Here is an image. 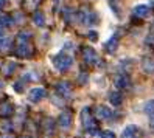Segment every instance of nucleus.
<instances>
[{
  "label": "nucleus",
  "instance_id": "nucleus-1",
  "mask_svg": "<svg viewBox=\"0 0 154 138\" xmlns=\"http://www.w3.org/2000/svg\"><path fill=\"white\" fill-rule=\"evenodd\" d=\"M81 124H83V127L89 132V135H94L97 132V126L94 124V119H92V115H90L89 107H84L81 110Z\"/></svg>",
  "mask_w": 154,
  "mask_h": 138
},
{
  "label": "nucleus",
  "instance_id": "nucleus-2",
  "mask_svg": "<svg viewBox=\"0 0 154 138\" xmlns=\"http://www.w3.org/2000/svg\"><path fill=\"white\" fill-rule=\"evenodd\" d=\"M53 64H55V67L59 70V71H66L70 65H72V58L66 53H61L58 56L53 59Z\"/></svg>",
  "mask_w": 154,
  "mask_h": 138
},
{
  "label": "nucleus",
  "instance_id": "nucleus-3",
  "mask_svg": "<svg viewBox=\"0 0 154 138\" xmlns=\"http://www.w3.org/2000/svg\"><path fill=\"white\" fill-rule=\"evenodd\" d=\"M45 95H47V92H45L42 87H36V88H31L30 90L28 99L31 101V103H39V101H42L45 98Z\"/></svg>",
  "mask_w": 154,
  "mask_h": 138
},
{
  "label": "nucleus",
  "instance_id": "nucleus-4",
  "mask_svg": "<svg viewBox=\"0 0 154 138\" xmlns=\"http://www.w3.org/2000/svg\"><path fill=\"white\" fill-rule=\"evenodd\" d=\"M122 138H140V129L135 124H129L123 129Z\"/></svg>",
  "mask_w": 154,
  "mask_h": 138
},
{
  "label": "nucleus",
  "instance_id": "nucleus-5",
  "mask_svg": "<svg viewBox=\"0 0 154 138\" xmlns=\"http://www.w3.org/2000/svg\"><path fill=\"white\" fill-rule=\"evenodd\" d=\"M95 116L98 119H109L112 116V112H111V109L109 107H106V106H97L95 109Z\"/></svg>",
  "mask_w": 154,
  "mask_h": 138
},
{
  "label": "nucleus",
  "instance_id": "nucleus-6",
  "mask_svg": "<svg viewBox=\"0 0 154 138\" xmlns=\"http://www.w3.org/2000/svg\"><path fill=\"white\" fill-rule=\"evenodd\" d=\"M58 124H59V127H62V129H69L70 124H72V113L67 112V110H64V112L59 115Z\"/></svg>",
  "mask_w": 154,
  "mask_h": 138
},
{
  "label": "nucleus",
  "instance_id": "nucleus-7",
  "mask_svg": "<svg viewBox=\"0 0 154 138\" xmlns=\"http://www.w3.org/2000/svg\"><path fill=\"white\" fill-rule=\"evenodd\" d=\"M83 58H84V61H86L87 64H94V62H97V59H98L95 50L90 48V47H84V48H83Z\"/></svg>",
  "mask_w": 154,
  "mask_h": 138
},
{
  "label": "nucleus",
  "instance_id": "nucleus-8",
  "mask_svg": "<svg viewBox=\"0 0 154 138\" xmlns=\"http://www.w3.org/2000/svg\"><path fill=\"white\" fill-rule=\"evenodd\" d=\"M114 84L117 88H128L131 84H129V78L125 76V75H117L114 78Z\"/></svg>",
  "mask_w": 154,
  "mask_h": 138
},
{
  "label": "nucleus",
  "instance_id": "nucleus-9",
  "mask_svg": "<svg viewBox=\"0 0 154 138\" xmlns=\"http://www.w3.org/2000/svg\"><path fill=\"white\" fill-rule=\"evenodd\" d=\"M70 90H72V86L69 84V82H59V84L56 86V92H58V95L59 96H69L70 93Z\"/></svg>",
  "mask_w": 154,
  "mask_h": 138
},
{
  "label": "nucleus",
  "instance_id": "nucleus-10",
  "mask_svg": "<svg viewBox=\"0 0 154 138\" xmlns=\"http://www.w3.org/2000/svg\"><path fill=\"white\" fill-rule=\"evenodd\" d=\"M17 54H19V56H22V58H30V56H31L30 45L25 44V42H20L19 47H17Z\"/></svg>",
  "mask_w": 154,
  "mask_h": 138
},
{
  "label": "nucleus",
  "instance_id": "nucleus-11",
  "mask_svg": "<svg viewBox=\"0 0 154 138\" xmlns=\"http://www.w3.org/2000/svg\"><path fill=\"white\" fill-rule=\"evenodd\" d=\"M134 14L137 17H146L149 14V6H146V5H137L134 8Z\"/></svg>",
  "mask_w": 154,
  "mask_h": 138
},
{
  "label": "nucleus",
  "instance_id": "nucleus-12",
  "mask_svg": "<svg viewBox=\"0 0 154 138\" xmlns=\"http://www.w3.org/2000/svg\"><path fill=\"white\" fill-rule=\"evenodd\" d=\"M109 101L112 106H120L122 101H123V95L120 93V92H111L109 93Z\"/></svg>",
  "mask_w": 154,
  "mask_h": 138
},
{
  "label": "nucleus",
  "instance_id": "nucleus-13",
  "mask_svg": "<svg viewBox=\"0 0 154 138\" xmlns=\"http://www.w3.org/2000/svg\"><path fill=\"white\" fill-rule=\"evenodd\" d=\"M13 113V106L11 104H2L0 106V116H10Z\"/></svg>",
  "mask_w": 154,
  "mask_h": 138
},
{
  "label": "nucleus",
  "instance_id": "nucleus-14",
  "mask_svg": "<svg viewBox=\"0 0 154 138\" xmlns=\"http://www.w3.org/2000/svg\"><path fill=\"white\" fill-rule=\"evenodd\" d=\"M117 44H119V39H117V36H114V38H112L109 42L106 44V45H107V47H106V50L109 51V53H114V51L117 50Z\"/></svg>",
  "mask_w": 154,
  "mask_h": 138
},
{
  "label": "nucleus",
  "instance_id": "nucleus-15",
  "mask_svg": "<svg viewBox=\"0 0 154 138\" xmlns=\"http://www.w3.org/2000/svg\"><path fill=\"white\" fill-rule=\"evenodd\" d=\"M33 20H34V23L38 25V26H42V25H44V16H42V13H41V11L34 13V14H33Z\"/></svg>",
  "mask_w": 154,
  "mask_h": 138
},
{
  "label": "nucleus",
  "instance_id": "nucleus-16",
  "mask_svg": "<svg viewBox=\"0 0 154 138\" xmlns=\"http://www.w3.org/2000/svg\"><path fill=\"white\" fill-rule=\"evenodd\" d=\"M143 68L146 71H154V62L149 59V58H145L143 61Z\"/></svg>",
  "mask_w": 154,
  "mask_h": 138
},
{
  "label": "nucleus",
  "instance_id": "nucleus-17",
  "mask_svg": "<svg viewBox=\"0 0 154 138\" xmlns=\"http://www.w3.org/2000/svg\"><path fill=\"white\" fill-rule=\"evenodd\" d=\"M145 113L146 115H152L154 113V101H149V103H146L145 104Z\"/></svg>",
  "mask_w": 154,
  "mask_h": 138
},
{
  "label": "nucleus",
  "instance_id": "nucleus-18",
  "mask_svg": "<svg viewBox=\"0 0 154 138\" xmlns=\"http://www.w3.org/2000/svg\"><path fill=\"white\" fill-rule=\"evenodd\" d=\"M11 123H8V121H3L2 123V126H0V132H3V134H8V132H10L11 130Z\"/></svg>",
  "mask_w": 154,
  "mask_h": 138
},
{
  "label": "nucleus",
  "instance_id": "nucleus-19",
  "mask_svg": "<svg viewBox=\"0 0 154 138\" xmlns=\"http://www.w3.org/2000/svg\"><path fill=\"white\" fill-rule=\"evenodd\" d=\"M100 136L101 138H115V134L112 130H101L100 132Z\"/></svg>",
  "mask_w": 154,
  "mask_h": 138
},
{
  "label": "nucleus",
  "instance_id": "nucleus-20",
  "mask_svg": "<svg viewBox=\"0 0 154 138\" xmlns=\"http://www.w3.org/2000/svg\"><path fill=\"white\" fill-rule=\"evenodd\" d=\"M14 68H16V64L10 62L8 65H5V73H6V75H11V73L14 71Z\"/></svg>",
  "mask_w": 154,
  "mask_h": 138
},
{
  "label": "nucleus",
  "instance_id": "nucleus-21",
  "mask_svg": "<svg viewBox=\"0 0 154 138\" xmlns=\"http://www.w3.org/2000/svg\"><path fill=\"white\" fill-rule=\"evenodd\" d=\"M87 36H89V39L92 40V42H95V40L98 39V36H97V31H89V34H87Z\"/></svg>",
  "mask_w": 154,
  "mask_h": 138
},
{
  "label": "nucleus",
  "instance_id": "nucleus-22",
  "mask_svg": "<svg viewBox=\"0 0 154 138\" xmlns=\"http://www.w3.org/2000/svg\"><path fill=\"white\" fill-rule=\"evenodd\" d=\"M13 22H11V19L10 17H3V25H11Z\"/></svg>",
  "mask_w": 154,
  "mask_h": 138
},
{
  "label": "nucleus",
  "instance_id": "nucleus-23",
  "mask_svg": "<svg viewBox=\"0 0 154 138\" xmlns=\"http://www.w3.org/2000/svg\"><path fill=\"white\" fill-rule=\"evenodd\" d=\"M5 45H8V40H2V42H0V48H5Z\"/></svg>",
  "mask_w": 154,
  "mask_h": 138
},
{
  "label": "nucleus",
  "instance_id": "nucleus-24",
  "mask_svg": "<svg viewBox=\"0 0 154 138\" xmlns=\"http://www.w3.org/2000/svg\"><path fill=\"white\" fill-rule=\"evenodd\" d=\"M5 2H6V0H0V8H2V6L5 5Z\"/></svg>",
  "mask_w": 154,
  "mask_h": 138
},
{
  "label": "nucleus",
  "instance_id": "nucleus-25",
  "mask_svg": "<svg viewBox=\"0 0 154 138\" xmlns=\"http://www.w3.org/2000/svg\"><path fill=\"white\" fill-rule=\"evenodd\" d=\"M2 36H3V28L0 26V38H2Z\"/></svg>",
  "mask_w": 154,
  "mask_h": 138
},
{
  "label": "nucleus",
  "instance_id": "nucleus-26",
  "mask_svg": "<svg viewBox=\"0 0 154 138\" xmlns=\"http://www.w3.org/2000/svg\"><path fill=\"white\" fill-rule=\"evenodd\" d=\"M151 126H152V129H154V118L151 119Z\"/></svg>",
  "mask_w": 154,
  "mask_h": 138
},
{
  "label": "nucleus",
  "instance_id": "nucleus-27",
  "mask_svg": "<svg viewBox=\"0 0 154 138\" xmlns=\"http://www.w3.org/2000/svg\"><path fill=\"white\" fill-rule=\"evenodd\" d=\"M23 138H30V136H23Z\"/></svg>",
  "mask_w": 154,
  "mask_h": 138
}]
</instances>
